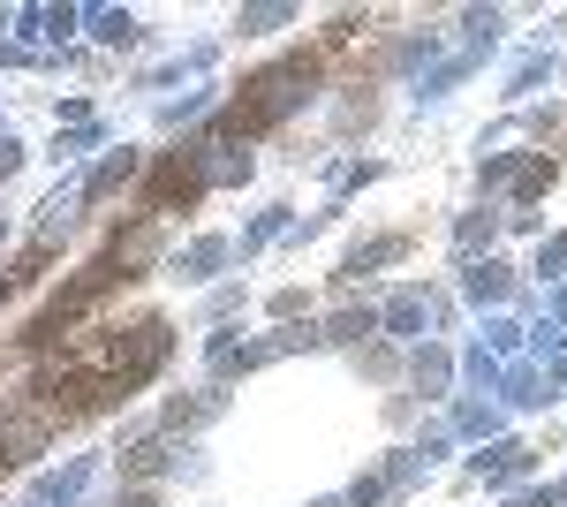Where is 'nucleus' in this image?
Wrapping results in <instances>:
<instances>
[{"instance_id": "obj_1", "label": "nucleus", "mask_w": 567, "mask_h": 507, "mask_svg": "<svg viewBox=\"0 0 567 507\" xmlns=\"http://www.w3.org/2000/svg\"><path fill=\"white\" fill-rule=\"evenodd\" d=\"M295 84H303V69H280V76H265V84H258V106H250L242 122H273L280 106L295 99Z\"/></svg>"}]
</instances>
